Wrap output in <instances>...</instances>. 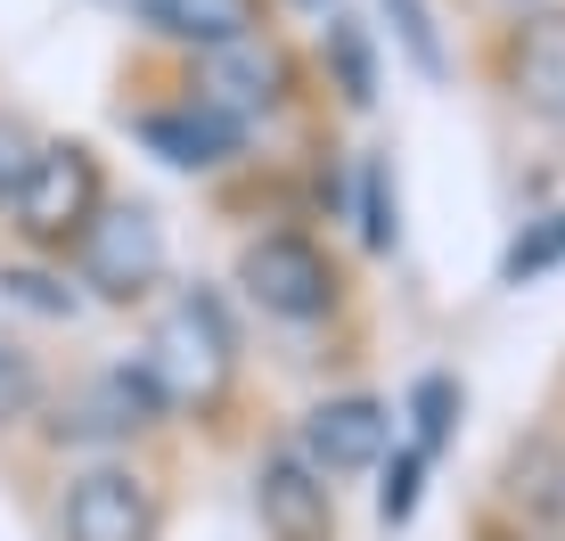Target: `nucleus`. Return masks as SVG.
I'll use <instances>...</instances> for the list:
<instances>
[{"label":"nucleus","instance_id":"a211bd4d","mask_svg":"<svg viewBox=\"0 0 565 541\" xmlns=\"http://www.w3.org/2000/svg\"><path fill=\"white\" fill-rule=\"evenodd\" d=\"M385 17H394V42H402V57L426 74V83H443L451 74V57H443V33H435V17H426V0H377Z\"/></svg>","mask_w":565,"mask_h":541},{"label":"nucleus","instance_id":"423d86ee","mask_svg":"<svg viewBox=\"0 0 565 541\" xmlns=\"http://www.w3.org/2000/svg\"><path fill=\"white\" fill-rule=\"evenodd\" d=\"M156 526H164V500L131 459H99V468L66 476L57 541H156Z\"/></svg>","mask_w":565,"mask_h":541},{"label":"nucleus","instance_id":"6e6552de","mask_svg":"<svg viewBox=\"0 0 565 541\" xmlns=\"http://www.w3.org/2000/svg\"><path fill=\"white\" fill-rule=\"evenodd\" d=\"M255 526L263 541H337V485L296 443H270L255 459Z\"/></svg>","mask_w":565,"mask_h":541},{"label":"nucleus","instance_id":"f257e3e1","mask_svg":"<svg viewBox=\"0 0 565 541\" xmlns=\"http://www.w3.org/2000/svg\"><path fill=\"white\" fill-rule=\"evenodd\" d=\"M140 361H148V378L164 385L172 411H213V402L230 394V378H238V328H230L222 296H205V287L172 296L148 328Z\"/></svg>","mask_w":565,"mask_h":541},{"label":"nucleus","instance_id":"20e7f679","mask_svg":"<svg viewBox=\"0 0 565 541\" xmlns=\"http://www.w3.org/2000/svg\"><path fill=\"white\" fill-rule=\"evenodd\" d=\"M238 287H246V304H255V312L287 320V328L328 320V312H337V296H344L328 246L303 238V230H263V238H246V246H238Z\"/></svg>","mask_w":565,"mask_h":541},{"label":"nucleus","instance_id":"0eeeda50","mask_svg":"<svg viewBox=\"0 0 565 541\" xmlns=\"http://www.w3.org/2000/svg\"><path fill=\"white\" fill-rule=\"evenodd\" d=\"M189 99L222 107L230 124H263V115H279L287 99H296V57H287V42H270V33H246V42L198 57Z\"/></svg>","mask_w":565,"mask_h":541},{"label":"nucleus","instance_id":"aec40b11","mask_svg":"<svg viewBox=\"0 0 565 541\" xmlns=\"http://www.w3.org/2000/svg\"><path fill=\"white\" fill-rule=\"evenodd\" d=\"M361 238L377 246V255H385V246L402 238V222H394V172H385L377 157L361 165Z\"/></svg>","mask_w":565,"mask_h":541},{"label":"nucleus","instance_id":"f03ea898","mask_svg":"<svg viewBox=\"0 0 565 541\" xmlns=\"http://www.w3.org/2000/svg\"><path fill=\"white\" fill-rule=\"evenodd\" d=\"M107 205V172L90 157V140H33L25 189L9 205V230L33 246V255H66L74 230Z\"/></svg>","mask_w":565,"mask_h":541},{"label":"nucleus","instance_id":"6ab92c4d","mask_svg":"<svg viewBox=\"0 0 565 541\" xmlns=\"http://www.w3.org/2000/svg\"><path fill=\"white\" fill-rule=\"evenodd\" d=\"M42 394H50L42 361H33L25 344H0V435H9L17 418H33V411H42Z\"/></svg>","mask_w":565,"mask_h":541},{"label":"nucleus","instance_id":"7ed1b4c3","mask_svg":"<svg viewBox=\"0 0 565 541\" xmlns=\"http://www.w3.org/2000/svg\"><path fill=\"white\" fill-rule=\"evenodd\" d=\"M66 255H74V279L99 304H148L164 287V222L131 198H107L99 214L74 230Z\"/></svg>","mask_w":565,"mask_h":541},{"label":"nucleus","instance_id":"9b49d317","mask_svg":"<svg viewBox=\"0 0 565 541\" xmlns=\"http://www.w3.org/2000/svg\"><path fill=\"white\" fill-rule=\"evenodd\" d=\"M131 131H140V148H148V157H164L172 172H222V165L246 148V124H230V115L205 107V99L148 107Z\"/></svg>","mask_w":565,"mask_h":541},{"label":"nucleus","instance_id":"4468645a","mask_svg":"<svg viewBox=\"0 0 565 541\" xmlns=\"http://www.w3.org/2000/svg\"><path fill=\"white\" fill-rule=\"evenodd\" d=\"M328 66H337L344 107H369V99H377V57H369L361 17H328Z\"/></svg>","mask_w":565,"mask_h":541},{"label":"nucleus","instance_id":"dca6fc26","mask_svg":"<svg viewBox=\"0 0 565 541\" xmlns=\"http://www.w3.org/2000/svg\"><path fill=\"white\" fill-rule=\"evenodd\" d=\"M451 418H459V378L426 370V378L411 385V452L435 459L443 443H451Z\"/></svg>","mask_w":565,"mask_h":541},{"label":"nucleus","instance_id":"9d476101","mask_svg":"<svg viewBox=\"0 0 565 541\" xmlns=\"http://www.w3.org/2000/svg\"><path fill=\"white\" fill-rule=\"evenodd\" d=\"M500 509L516 517L524 541H557L565 533V435L557 427H533L500 452V476H492Z\"/></svg>","mask_w":565,"mask_h":541},{"label":"nucleus","instance_id":"f8f14e48","mask_svg":"<svg viewBox=\"0 0 565 541\" xmlns=\"http://www.w3.org/2000/svg\"><path fill=\"white\" fill-rule=\"evenodd\" d=\"M131 17L172 50H230L246 33H263V0H131Z\"/></svg>","mask_w":565,"mask_h":541},{"label":"nucleus","instance_id":"1a4fd4ad","mask_svg":"<svg viewBox=\"0 0 565 541\" xmlns=\"http://www.w3.org/2000/svg\"><path fill=\"white\" fill-rule=\"evenodd\" d=\"M296 452L328 476V485H344V476H369L385 452H394V418H385V402H369V394H320L303 411V427H296Z\"/></svg>","mask_w":565,"mask_h":541},{"label":"nucleus","instance_id":"f3484780","mask_svg":"<svg viewBox=\"0 0 565 541\" xmlns=\"http://www.w3.org/2000/svg\"><path fill=\"white\" fill-rule=\"evenodd\" d=\"M565 263V214H541V222H524V238L500 255V287H533L541 270H557Z\"/></svg>","mask_w":565,"mask_h":541},{"label":"nucleus","instance_id":"412c9836","mask_svg":"<svg viewBox=\"0 0 565 541\" xmlns=\"http://www.w3.org/2000/svg\"><path fill=\"white\" fill-rule=\"evenodd\" d=\"M0 287H9L17 304H33V312H50V320H74V287L66 279H50V270H0Z\"/></svg>","mask_w":565,"mask_h":541},{"label":"nucleus","instance_id":"ddd939ff","mask_svg":"<svg viewBox=\"0 0 565 541\" xmlns=\"http://www.w3.org/2000/svg\"><path fill=\"white\" fill-rule=\"evenodd\" d=\"M509 91H516V107H533L541 124L565 131V9L524 17L509 33Z\"/></svg>","mask_w":565,"mask_h":541},{"label":"nucleus","instance_id":"4be33fe9","mask_svg":"<svg viewBox=\"0 0 565 541\" xmlns=\"http://www.w3.org/2000/svg\"><path fill=\"white\" fill-rule=\"evenodd\" d=\"M25 165H33V131L17 115H0V222H9L17 189H25Z\"/></svg>","mask_w":565,"mask_h":541},{"label":"nucleus","instance_id":"393cba45","mask_svg":"<svg viewBox=\"0 0 565 541\" xmlns=\"http://www.w3.org/2000/svg\"><path fill=\"white\" fill-rule=\"evenodd\" d=\"M124 9H131V0H124Z\"/></svg>","mask_w":565,"mask_h":541},{"label":"nucleus","instance_id":"39448f33","mask_svg":"<svg viewBox=\"0 0 565 541\" xmlns=\"http://www.w3.org/2000/svg\"><path fill=\"white\" fill-rule=\"evenodd\" d=\"M164 418H172L164 385H156L148 361L131 353V361H115V370H99L90 385H74V394L57 402L50 443H131V435L164 427Z\"/></svg>","mask_w":565,"mask_h":541},{"label":"nucleus","instance_id":"2eb2a0df","mask_svg":"<svg viewBox=\"0 0 565 541\" xmlns=\"http://www.w3.org/2000/svg\"><path fill=\"white\" fill-rule=\"evenodd\" d=\"M426 468H435V459L411 452V443H394V452L377 459V526H411V517H418Z\"/></svg>","mask_w":565,"mask_h":541},{"label":"nucleus","instance_id":"5701e85b","mask_svg":"<svg viewBox=\"0 0 565 541\" xmlns=\"http://www.w3.org/2000/svg\"><path fill=\"white\" fill-rule=\"evenodd\" d=\"M557 435H565V378H557Z\"/></svg>","mask_w":565,"mask_h":541},{"label":"nucleus","instance_id":"b1692460","mask_svg":"<svg viewBox=\"0 0 565 541\" xmlns=\"http://www.w3.org/2000/svg\"><path fill=\"white\" fill-rule=\"evenodd\" d=\"M311 9H328V0H311Z\"/></svg>","mask_w":565,"mask_h":541}]
</instances>
